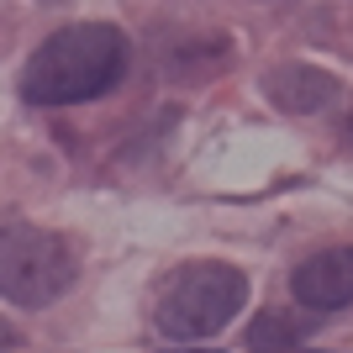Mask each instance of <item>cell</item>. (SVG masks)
Returning <instances> with one entry per match:
<instances>
[{
    "instance_id": "cell-2",
    "label": "cell",
    "mask_w": 353,
    "mask_h": 353,
    "mask_svg": "<svg viewBox=\"0 0 353 353\" xmlns=\"http://www.w3.org/2000/svg\"><path fill=\"white\" fill-rule=\"evenodd\" d=\"M243 301H248V274L232 264H216V259H201V264H185L179 274H169V285L159 290V306H153V322L169 343H201L232 322Z\"/></svg>"
},
{
    "instance_id": "cell-7",
    "label": "cell",
    "mask_w": 353,
    "mask_h": 353,
    "mask_svg": "<svg viewBox=\"0 0 353 353\" xmlns=\"http://www.w3.org/2000/svg\"><path fill=\"white\" fill-rule=\"evenodd\" d=\"M0 348H21V338H16L11 327H0Z\"/></svg>"
},
{
    "instance_id": "cell-6",
    "label": "cell",
    "mask_w": 353,
    "mask_h": 353,
    "mask_svg": "<svg viewBox=\"0 0 353 353\" xmlns=\"http://www.w3.org/2000/svg\"><path fill=\"white\" fill-rule=\"evenodd\" d=\"M306 343V332L290 322V316H280V311H269V316H259L248 332V348H301Z\"/></svg>"
},
{
    "instance_id": "cell-4",
    "label": "cell",
    "mask_w": 353,
    "mask_h": 353,
    "mask_svg": "<svg viewBox=\"0 0 353 353\" xmlns=\"http://www.w3.org/2000/svg\"><path fill=\"white\" fill-rule=\"evenodd\" d=\"M290 290L306 311H343L353 306V248H322L295 264Z\"/></svg>"
},
{
    "instance_id": "cell-1",
    "label": "cell",
    "mask_w": 353,
    "mask_h": 353,
    "mask_svg": "<svg viewBox=\"0 0 353 353\" xmlns=\"http://www.w3.org/2000/svg\"><path fill=\"white\" fill-rule=\"evenodd\" d=\"M127 74V37L111 21H79L53 32L21 69V95L32 105H85L117 90Z\"/></svg>"
},
{
    "instance_id": "cell-5",
    "label": "cell",
    "mask_w": 353,
    "mask_h": 353,
    "mask_svg": "<svg viewBox=\"0 0 353 353\" xmlns=\"http://www.w3.org/2000/svg\"><path fill=\"white\" fill-rule=\"evenodd\" d=\"M264 95L280 105L285 117H316L343 95V85L327 69H311V63H280V69L264 79Z\"/></svg>"
},
{
    "instance_id": "cell-3",
    "label": "cell",
    "mask_w": 353,
    "mask_h": 353,
    "mask_svg": "<svg viewBox=\"0 0 353 353\" xmlns=\"http://www.w3.org/2000/svg\"><path fill=\"white\" fill-rule=\"evenodd\" d=\"M74 274H79V253L69 237L32 227V221L0 227V301L21 311H43L74 285Z\"/></svg>"
}]
</instances>
